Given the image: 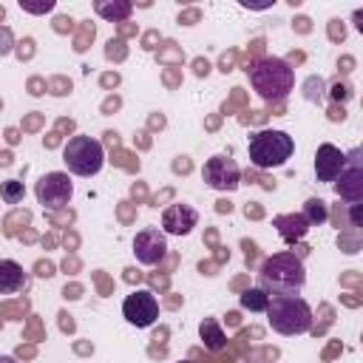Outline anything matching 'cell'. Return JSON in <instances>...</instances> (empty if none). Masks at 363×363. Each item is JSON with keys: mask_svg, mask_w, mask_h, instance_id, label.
Segmentation results:
<instances>
[{"mask_svg": "<svg viewBox=\"0 0 363 363\" xmlns=\"http://www.w3.org/2000/svg\"><path fill=\"white\" fill-rule=\"evenodd\" d=\"M306 284V269L301 255L295 252H275L264 258L258 267V289L272 295H298Z\"/></svg>", "mask_w": 363, "mask_h": 363, "instance_id": "obj_1", "label": "cell"}, {"mask_svg": "<svg viewBox=\"0 0 363 363\" xmlns=\"http://www.w3.org/2000/svg\"><path fill=\"white\" fill-rule=\"evenodd\" d=\"M247 77H250L252 91L264 102H281V99H286V94L295 85V74H292L289 62L281 60V57H261V60H255L247 68Z\"/></svg>", "mask_w": 363, "mask_h": 363, "instance_id": "obj_2", "label": "cell"}, {"mask_svg": "<svg viewBox=\"0 0 363 363\" xmlns=\"http://www.w3.org/2000/svg\"><path fill=\"white\" fill-rule=\"evenodd\" d=\"M267 320L278 335H303L312 329V309L298 295H272L267 303Z\"/></svg>", "mask_w": 363, "mask_h": 363, "instance_id": "obj_3", "label": "cell"}, {"mask_svg": "<svg viewBox=\"0 0 363 363\" xmlns=\"http://www.w3.org/2000/svg\"><path fill=\"white\" fill-rule=\"evenodd\" d=\"M250 162L258 167V170H272V167H281L286 164V159L292 156L295 150V139L286 133V130H258L250 136Z\"/></svg>", "mask_w": 363, "mask_h": 363, "instance_id": "obj_4", "label": "cell"}, {"mask_svg": "<svg viewBox=\"0 0 363 363\" xmlns=\"http://www.w3.org/2000/svg\"><path fill=\"white\" fill-rule=\"evenodd\" d=\"M62 162L68 164V170L74 176H96L105 164V150L94 136L77 133L68 139V145L62 147Z\"/></svg>", "mask_w": 363, "mask_h": 363, "instance_id": "obj_5", "label": "cell"}, {"mask_svg": "<svg viewBox=\"0 0 363 363\" xmlns=\"http://www.w3.org/2000/svg\"><path fill=\"white\" fill-rule=\"evenodd\" d=\"M34 196H37V201H40L43 207H48V210H60V207H65V204L71 201V196H74V184H71L68 173L54 170V173L40 176V182L34 184Z\"/></svg>", "mask_w": 363, "mask_h": 363, "instance_id": "obj_6", "label": "cell"}, {"mask_svg": "<svg viewBox=\"0 0 363 363\" xmlns=\"http://www.w3.org/2000/svg\"><path fill=\"white\" fill-rule=\"evenodd\" d=\"M201 179L207 187H213L218 193H230L241 184V170L230 156H210L201 167Z\"/></svg>", "mask_w": 363, "mask_h": 363, "instance_id": "obj_7", "label": "cell"}, {"mask_svg": "<svg viewBox=\"0 0 363 363\" xmlns=\"http://www.w3.org/2000/svg\"><path fill=\"white\" fill-rule=\"evenodd\" d=\"M360 156H363L360 147L346 153V164H343L337 184H335V193L349 204H360V199H363V159Z\"/></svg>", "mask_w": 363, "mask_h": 363, "instance_id": "obj_8", "label": "cell"}, {"mask_svg": "<svg viewBox=\"0 0 363 363\" xmlns=\"http://www.w3.org/2000/svg\"><path fill=\"white\" fill-rule=\"evenodd\" d=\"M122 318L130 326H136V329H145V326L156 323V318H159V301H156V295L147 292V289L130 292L122 301Z\"/></svg>", "mask_w": 363, "mask_h": 363, "instance_id": "obj_9", "label": "cell"}, {"mask_svg": "<svg viewBox=\"0 0 363 363\" xmlns=\"http://www.w3.org/2000/svg\"><path fill=\"white\" fill-rule=\"evenodd\" d=\"M164 252H167V241H164V233L159 227H145V230L136 233V238H133V255H136L139 264L153 267V264H159L164 258Z\"/></svg>", "mask_w": 363, "mask_h": 363, "instance_id": "obj_10", "label": "cell"}, {"mask_svg": "<svg viewBox=\"0 0 363 363\" xmlns=\"http://www.w3.org/2000/svg\"><path fill=\"white\" fill-rule=\"evenodd\" d=\"M343 164H346V153L340 147H335L332 142L318 145V153H315V179L318 182H337Z\"/></svg>", "mask_w": 363, "mask_h": 363, "instance_id": "obj_11", "label": "cell"}, {"mask_svg": "<svg viewBox=\"0 0 363 363\" xmlns=\"http://www.w3.org/2000/svg\"><path fill=\"white\" fill-rule=\"evenodd\" d=\"M196 221H199V213L184 201H176L162 213V230L170 235H187L196 227Z\"/></svg>", "mask_w": 363, "mask_h": 363, "instance_id": "obj_12", "label": "cell"}, {"mask_svg": "<svg viewBox=\"0 0 363 363\" xmlns=\"http://www.w3.org/2000/svg\"><path fill=\"white\" fill-rule=\"evenodd\" d=\"M23 284H26L23 267L11 258H0V295H14L23 289Z\"/></svg>", "mask_w": 363, "mask_h": 363, "instance_id": "obj_13", "label": "cell"}, {"mask_svg": "<svg viewBox=\"0 0 363 363\" xmlns=\"http://www.w3.org/2000/svg\"><path fill=\"white\" fill-rule=\"evenodd\" d=\"M275 227H278V233H281V238H284L286 244H295V241L303 238L306 230H309V224L303 221V216H278V218H275Z\"/></svg>", "mask_w": 363, "mask_h": 363, "instance_id": "obj_14", "label": "cell"}, {"mask_svg": "<svg viewBox=\"0 0 363 363\" xmlns=\"http://www.w3.org/2000/svg\"><path fill=\"white\" fill-rule=\"evenodd\" d=\"M199 335H201V340H204V346H207L210 352H218V349H224V343H227V337H224V332H221V326H218L216 318H204V320L199 323Z\"/></svg>", "mask_w": 363, "mask_h": 363, "instance_id": "obj_15", "label": "cell"}, {"mask_svg": "<svg viewBox=\"0 0 363 363\" xmlns=\"http://www.w3.org/2000/svg\"><path fill=\"white\" fill-rule=\"evenodd\" d=\"M94 9H96V14L99 17H105V20H125L128 14H130V3L128 0H119V3H105V0H96L94 3Z\"/></svg>", "mask_w": 363, "mask_h": 363, "instance_id": "obj_16", "label": "cell"}, {"mask_svg": "<svg viewBox=\"0 0 363 363\" xmlns=\"http://www.w3.org/2000/svg\"><path fill=\"white\" fill-rule=\"evenodd\" d=\"M267 303H269V295H267L264 289H258V286H252V289H244V292H241V306H244V309H250V312H264V309H267Z\"/></svg>", "mask_w": 363, "mask_h": 363, "instance_id": "obj_17", "label": "cell"}, {"mask_svg": "<svg viewBox=\"0 0 363 363\" xmlns=\"http://www.w3.org/2000/svg\"><path fill=\"white\" fill-rule=\"evenodd\" d=\"M303 221L312 227V224H323L326 221V201L323 199H306L303 204Z\"/></svg>", "mask_w": 363, "mask_h": 363, "instance_id": "obj_18", "label": "cell"}, {"mask_svg": "<svg viewBox=\"0 0 363 363\" xmlns=\"http://www.w3.org/2000/svg\"><path fill=\"white\" fill-rule=\"evenodd\" d=\"M23 196H26L23 182L9 179V182H3V184H0V199H3L6 204H20V201H23Z\"/></svg>", "mask_w": 363, "mask_h": 363, "instance_id": "obj_19", "label": "cell"}, {"mask_svg": "<svg viewBox=\"0 0 363 363\" xmlns=\"http://www.w3.org/2000/svg\"><path fill=\"white\" fill-rule=\"evenodd\" d=\"M20 9L31 11V14H45V11L54 9V0H45V3H26V0H20Z\"/></svg>", "mask_w": 363, "mask_h": 363, "instance_id": "obj_20", "label": "cell"}, {"mask_svg": "<svg viewBox=\"0 0 363 363\" xmlns=\"http://www.w3.org/2000/svg\"><path fill=\"white\" fill-rule=\"evenodd\" d=\"M9 43H11V31L9 28H0V54H9L11 51Z\"/></svg>", "mask_w": 363, "mask_h": 363, "instance_id": "obj_21", "label": "cell"}, {"mask_svg": "<svg viewBox=\"0 0 363 363\" xmlns=\"http://www.w3.org/2000/svg\"><path fill=\"white\" fill-rule=\"evenodd\" d=\"M199 17H201V14H199V9H190V11L179 14V23H184V26H193V23H196Z\"/></svg>", "mask_w": 363, "mask_h": 363, "instance_id": "obj_22", "label": "cell"}, {"mask_svg": "<svg viewBox=\"0 0 363 363\" xmlns=\"http://www.w3.org/2000/svg\"><path fill=\"white\" fill-rule=\"evenodd\" d=\"M349 207H352V213H349V224L357 230V227H360V221H363V218H360V204H349Z\"/></svg>", "mask_w": 363, "mask_h": 363, "instance_id": "obj_23", "label": "cell"}, {"mask_svg": "<svg viewBox=\"0 0 363 363\" xmlns=\"http://www.w3.org/2000/svg\"><path fill=\"white\" fill-rule=\"evenodd\" d=\"M119 45H122V43H113V40H111L108 48H105V54H108V57H125V48H119Z\"/></svg>", "mask_w": 363, "mask_h": 363, "instance_id": "obj_24", "label": "cell"}, {"mask_svg": "<svg viewBox=\"0 0 363 363\" xmlns=\"http://www.w3.org/2000/svg\"><path fill=\"white\" fill-rule=\"evenodd\" d=\"M31 45H34V40H28V37H26V40L20 43V48H17V54H20V60H23V57H31V51H34Z\"/></svg>", "mask_w": 363, "mask_h": 363, "instance_id": "obj_25", "label": "cell"}, {"mask_svg": "<svg viewBox=\"0 0 363 363\" xmlns=\"http://www.w3.org/2000/svg\"><path fill=\"white\" fill-rule=\"evenodd\" d=\"M343 23L340 20H332V40H343Z\"/></svg>", "mask_w": 363, "mask_h": 363, "instance_id": "obj_26", "label": "cell"}, {"mask_svg": "<svg viewBox=\"0 0 363 363\" xmlns=\"http://www.w3.org/2000/svg\"><path fill=\"white\" fill-rule=\"evenodd\" d=\"M349 94H352V88H349V85H340V82L335 85V99H346Z\"/></svg>", "mask_w": 363, "mask_h": 363, "instance_id": "obj_27", "label": "cell"}, {"mask_svg": "<svg viewBox=\"0 0 363 363\" xmlns=\"http://www.w3.org/2000/svg\"><path fill=\"white\" fill-rule=\"evenodd\" d=\"M207 71H210V62L207 60H196V74L199 77H207Z\"/></svg>", "mask_w": 363, "mask_h": 363, "instance_id": "obj_28", "label": "cell"}, {"mask_svg": "<svg viewBox=\"0 0 363 363\" xmlns=\"http://www.w3.org/2000/svg\"><path fill=\"white\" fill-rule=\"evenodd\" d=\"M54 23H57V31H65V28H71L74 20H71V17H57Z\"/></svg>", "mask_w": 363, "mask_h": 363, "instance_id": "obj_29", "label": "cell"}, {"mask_svg": "<svg viewBox=\"0 0 363 363\" xmlns=\"http://www.w3.org/2000/svg\"><path fill=\"white\" fill-rule=\"evenodd\" d=\"M37 269H40V275H45V278L54 275V272H51V264H37Z\"/></svg>", "mask_w": 363, "mask_h": 363, "instance_id": "obj_30", "label": "cell"}, {"mask_svg": "<svg viewBox=\"0 0 363 363\" xmlns=\"http://www.w3.org/2000/svg\"><path fill=\"white\" fill-rule=\"evenodd\" d=\"M102 82H105V85H116V82H119V77H116V74H113V77L108 74V77H102Z\"/></svg>", "mask_w": 363, "mask_h": 363, "instance_id": "obj_31", "label": "cell"}, {"mask_svg": "<svg viewBox=\"0 0 363 363\" xmlns=\"http://www.w3.org/2000/svg\"><path fill=\"white\" fill-rule=\"evenodd\" d=\"M153 40H156V34H147L145 37V48H153Z\"/></svg>", "mask_w": 363, "mask_h": 363, "instance_id": "obj_32", "label": "cell"}, {"mask_svg": "<svg viewBox=\"0 0 363 363\" xmlns=\"http://www.w3.org/2000/svg\"><path fill=\"white\" fill-rule=\"evenodd\" d=\"M176 170H190V162H176Z\"/></svg>", "mask_w": 363, "mask_h": 363, "instance_id": "obj_33", "label": "cell"}, {"mask_svg": "<svg viewBox=\"0 0 363 363\" xmlns=\"http://www.w3.org/2000/svg\"><path fill=\"white\" fill-rule=\"evenodd\" d=\"M0 363H17L11 354H0Z\"/></svg>", "mask_w": 363, "mask_h": 363, "instance_id": "obj_34", "label": "cell"}, {"mask_svg": "<svg viewBox=\"0 0 363 363\" xmlns=\"http://www.w3.org/2000/svg\"><path fill=\"white\" fill-rule=\"evenodd\" d=\"M9 162H11V156L9 153H0V164H9Z\"/></svg>", "mask_w": 363, "mask_h": 363, "instance_id": "obj_35", "label": "cell"}, {"mask_svg": "<svg viewBox=\"0 0 363 363\" xmlns=\"http://www.w3.org/2000/svg\"><path fill=\"white\" fill-rule=\"evenodd\" d=\"M3 14H6V9H3V6H0V20H3Z\"/></svg>", "mask_w": 363, "mask_h": 363, "instance_id": "obj_36", "label": "cell"}, {"mask_svg": "<svg viewBox=\"0 0 363 363\" xmlns=\"http://www.w3.org/2000/svg\"><path fill=\"white\" fill-rule=\"evenodd\" d=\"M179 363H196V360H179Z\"/></svg>", "mask_w": 363, "mask_h": 363, "instance_id": "obj_37", "label": "cell"}]
</instances>
